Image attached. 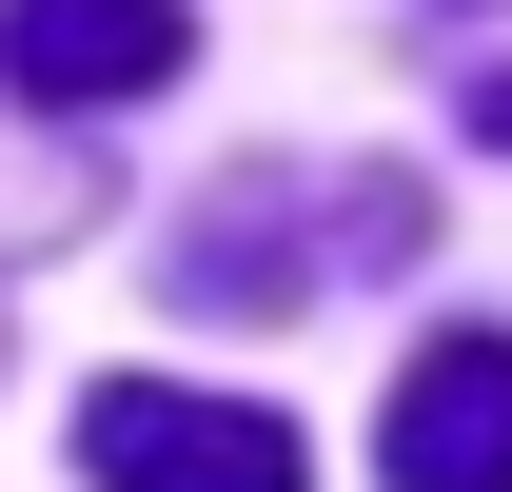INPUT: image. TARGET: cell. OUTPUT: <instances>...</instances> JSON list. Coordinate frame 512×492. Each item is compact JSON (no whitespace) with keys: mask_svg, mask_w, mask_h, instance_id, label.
I'll return each mask as SVG.
<instances>
[{"mask_svg":"<svg viewBox=\"0 0 512 492\" xmlns=\"http://www.w3.org/2000/svg\"><path fill=\"white\" fill-rule=\"evenodd\" d=\"M79 473L99 492H296V414L178 394V374H99L79 394Z\"/></svg>","mask_w":512,"mask_h":492,"instance_id":"1","label":"cell"},{"mask_svg":"<svg viewBox=\"0 0 512 492\" xmlns=\"http://www.w3.org/2000/svg\"><path fill=\"white\" fill-rule=\"evenodd\" d=\"M178 60H197L178 0H0V79L60 99V119H119V99H158Z\"/></svg>","mask_w":512,"mask_h":492,"instance_id":"2","label":"cell"},{"mask_svg":"<svg viewBox=\"0 0 512 492\" xmlns=\"http://www.w3.org/2000/svg\"><path fill=\"white\" fill-rule=\"evenodd\" d=\"M375 473L394 492H512V335H434L375 414Z\"/></svg>","mask_w":512,"mask_h":492,"instance_id":"3","label":"cell"},{"mask_svg":"<svg viewBox=\"0 0 512 492\" xmlns=\"http://www.w3.org/2000/svg\"><path fill=\"white\" fill-rule=\"evenodd\" d=\"M473 138H493V158H512V79H473Z\"/></svg>","mask_w":512,"mask_h":492,"instance_id":"4","label":"cell"}]
</instances>
